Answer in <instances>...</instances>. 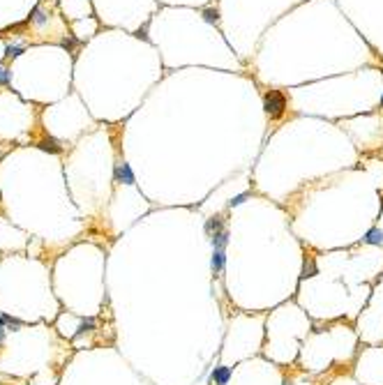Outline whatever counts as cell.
<instances>
[{"label": "cell", "mask_w": 383, "mask_h": 385, "mask_svg": "<svg viewBox=\"0 0 383 385\" xmlns=\"http://www.w3.org/2000/svg\"><path fill=\"white\" fill-rule=\"evenodd\" d=\"M3 339H5V326L0 323V344H3Z\"/></svg>", "instance_id": "cell-15"}, {"label": "cell", "mask_w": 383, "mask_h": 385, "mask_svg": "<svg viewBox=\"0 0 383 385\" xmlns=\"http://www.w3.org/2000/svg\"><path fill=\"white\" fill-rule=\"evenodd\" d=\"M282 385H296V383H293V380H291V378H286V380H284V383H282Z\"/></svg>", "instance_id": "cell-16"}, {"label": "cell", "mask_w": 383, "mask_h": 385, "mask_svg": "<svg viewBox=\"0 0 383 385\" xmlns=\"http://www.w3.org/2000/svg\"><path fill=\"white\" fill-rule=\"evenodd\" d=\"M203 19L208 23H217L219 21V17H217V12L215 10H203Z\"/></svg>", "instance_id": "cell-12"}, {"label": "cell", "mask_w": 383, "mask_h": 385, "mask_svg": "<svg viewBox=\"0 0 383 385\" xmlns=\"http://www.w3.org/2000/svg\"><path fill=\"white\" fill-rule=\"evenodd\" d=\"M231 376H233L231 367H226V364H217V367L210 371L208 383H210V385H229Z\"/></svg>", "instance_id": "cell-2"}, {"label": "cell", "mask_w": 383, "mask_h": 385, "mask_svg": "<svg viewBox=\"0 0 383 385\" xmlns=\"http://www.w3.org/2000/svg\"><path fill=\"white\" fill-rule=\"evenodd\" d=\"M5 83H10V72L5 65H0V86H5Z\"/></svg>", "instance_id": "cell-14"}, {"label": "cell", "mask_w": 383, "mask_h": 385, "mask_svg": "<svg viewBox=\"0 0 383 385\" xmlns=\"http://www.w3.org/2000/svg\"><path fill=\"white\" fill-rule=\"evenodd\" d=\"M210 244H213V249H226L231 242V233H229V228H224V231H219V233L210 235Z\"/></svg>", "instance_id": "cell-7"}, {"label": "cell", "mask_w": 383, "mask_h": 385, "mask_svg": "<svg viewBox=\"0 0 383 385\" xmlns=\"http://www.w3.org/2000/svg\"><path fill=\"white\" fill-rule=\"evenodd\" d=\"M0 323H3V326H7L10 330H19V328H21V320L12 318L10 314H0Z\"/></svg>", "instance_id": "cell-10"}, {"label": "cell", "mask_w": 383, "mask_h": 385, "mask_svg": "<svg viewBox=\"0 0 383 385\" xmlns=\"http://www.w3.org/2000/svg\"><path fill=\"white\" fill-rule=\"evenodd\" d=\"M247 199H249V194H247V191H245V194H238V196H233V199H231V201H229V208H233V206H240V203H242V201H247Z\"/></svg>", "instance_id": "cell-13"}, {"label": "cell", "mask_w": 383, "mask_h": 385, "mask_svg": "<svg viewBox=\"0 0 383 385\" xmlns=\"http://www.w3.org/2000/svg\"><path fill=\"white\" fill-rule=\"evenodd\" d=\"M224 228H229L226 226V217L224 215H213L210 219H206V224H203V231H206V235H215V233H219V231H224Z\"/></svg>", "instance_id": "cell-4"}, {"label": "cell", "mask_w": 383, "mask_h": 385, "mask_svg": "<svg viewBox=\"0 0 383 385\" xmlns=\"http://www.w3.org/2000/svg\"><path fill=\"white\" fill-rule=\"evenodd\" d=\"M113 175H115V182H125V184H134V182H137V178H134V173H132L130 164H125V162L115 164V166H113Z\"/></svg>", "instance_id": "cell-3"}, {"label": "cell", "mask_w": 383, "mask_h": 385, "mask_svg": "<svg viewBox=\"0 0 383 385\" xmlns=\"http://www.w3.org/2000/svg\"><path fill=\"white\" fill-rule=\"evenodd\" d=\"M316 259H314V256H305V261H302V277H314L316 275Z\"/></svg>", "instance_id": "cell-8"}, {"label": "cell", "mask_w": 383, "mask_h": 385, "mask_svg": "<svg viewBox=\"0 0 383 385\" xmlns=\"http://www.w3.org/2000/svg\"><path fill=\"white\" fill-rule=\"evenodd\" d=\"M381 106H383V92H381Z\"/></svg>", "instance_id": "cell-17"}, {"label": "cell", "mask_w": 383, "mask_h": 385, "mask_svg": "<svg viewBox=\"0 0 383 385\" xmlns=\"http://www.w3.org/2000/svg\"><path fill=\"white\" fill-rule=\"evenodd\" d=\"M226 266V249H213V256H210V270L213 275H219Z\"/></svg>", "instance_id": "cell-5"}, {"label": "cell", "mask_w": 383, "mask_h": 385, "mask_svg": "<svg viewBox=\"0 0 383 385\" xmlns=\"http://www.w3.org/2000/svg\"><path fill=\"white\" fill-rule=\"evenodd\" d=\"M362 244H372V247H381L383 244V228L381 226H372L362 235Z\"/></svg>", "instance_id": "cell-6"}, {"label": "cell", "mask_w": 383, "mask_h": 385, "mask_svg": "<svg viewBox=\"0 0 383 385\" xmlns=\"http://www.w3.org/2000/svg\"><path fill=\"white\" fill-rule=\"evenodd\" d=\"M23 49H26L23 44H10L7 46V58H17L19 53H23Z\"/></svg>", "instance_id": "cell-11"}, {"label": "cell", "mask_w": 383, "mask_h": 385, "mask_svg": "<svg viewBox=\"0 0 383 385\" xmlns=\"http://www.w3.org/2000/svg\"><path fill=\"white\" fill-rule=\"evenodd\" d=\"M263 111H266V115H268L270 120L282 118L284 111H286L284 92H279V90H268L266 92V95H263Z\"/></svg>", "instance_id": "cell-1"}, {"label": "cell", "mask_w": 383, "mask_h": 385, "mask_svg": "<svg viewBox=\"0 0 383 385\" xmlns=\"http://www.w3.org/2000/svg\"><path fill=\"white\" fill-rule=\"evenodd\" d=\"M30 21H33L35 26H44V23L49 21V17H46V12H44L42 7L37 5V7L33 10V14H30Z\"/></svg>", "instance_id": "cell-9"}]
</instances>
